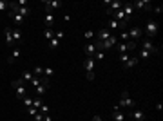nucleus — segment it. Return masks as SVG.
<instances>
[{"mask_svg": "<svg viewBox=\"0 0 163 121\" xmlns=\"http://www.w3.org/2000/svg\"><path fill=\"white\" fill-rule=\"evenodd\" d=\"M38 112H40V114H43V116H45V114H49V107H47V105H42V107L38 109Z\"/></svg>", "mask_w": 163, "mask_h": 121, "instance_id": "obj_39", "label": "nucleus"}, {"mask_svg": "<svg viewBox=\"0 0 163 121\" xmlns=\"http://www.w3.org/2000/svg\"><path fill=\"white\" fill-rule=\"evenodd\" d=\"M138 63H140V60H138L136 56H130L129 60L123 63V69H134V67H136Z\"/></svg>", "mask_w": 163, "mask_h": 121, "instance_id": "obj_12", "label": "nucleus"}, {"mask_svg": "<svg viewBox=\"0 0 163 121\" xmlns=\"http://www.w3.org/2000/svg\"><path fill=\"white\" fill-rule=\"evenodd\" d=\"M47 89H49V85H47V83H40V85L34 89V91H36V96H42V94H45V91H47Z\"/></svg>", "mask_w": 163, "mask_h": 121, "instance_id": "obj_23", "label": "nucleus"}, {"mask_svg": "<svg viewBox=\"0 0 163 121\" xmlns=\"http://www.w3.org/2000/svg\"><path fill=\"white\" fill-rule=\"evenodd\" d=\"M16 13H18L20 16H24V18H27V16L31 15V9H29V7H18V9H16Z\"/></svg>", "mask_w": 163, "mask_h": 121, "instance_id": "obj_25", "label": "nucleus"}, {"mask_svg": "<svg viewBox=\"0 0 163 121\" xmlns=\"http://www.w3.org/2000/svg\"><path fill=\"white\" fill-rule=\"evenodd\" d=\"M94 65H96L94 58H87V60L84 61V69H85V72H93L94 71Z\"/></svg>", "mask_w": 163, "mask_h": 121, "instance_id": "obj_14", "label": "nucleus"}, {"mask_svg": "<svg viewBox=\"0 0 163 121\" xmlns=\"http://www.w3.org/2000/svg\"><path fill=\"white\" fill-rule=\"evenodd\" d=\"M132 119L134 121H145V112L134 109V110H132Z\"/></svg>", "mask_w": 163, "mask_h": 121, "instance_id": "obj_18", "label": "nucleus"}, {"mask_svg": "<svg viewBox=\"0 0 163 121\" xmlns=\"http://www.w3.org/2000/svg\"><path fill=\"white\" fill-rule=\"evenodd\" d=\"M156 110H158V112L163 110V103H161V101H158V103H156Z\"/></svg>", "mask_w": 163, "mask_h": 121, "instance_id": "obj_43", "label": "nucleus"}, {"mask_svg": "<svg viewBox=\"0 0 163 121\" xmlns=\"http://www.w3.org/2000/svg\"><path fill=\"white\" fill-rule=\"evenodd\" d=\"M20 54H22L20 49H15L13 52H11V56H9V60H7V63H16V61L20 60Z\"/></svg>", "mask_w": 163, "mask_h": 121, "instance_id": "obj_17", "label": "nucleus"}, {"mask_svg": "<svg viewBox=\"0 0 163 121\" xmlns=\"http://www.w3.org/2000/svg\"><path fill=\"white\" fill-rule=\"evenodd\" d=\"M33 118H34V121H42L43 119V114H40V112H38V114H36V116H33Z\"/></svg>", "mask_w": 163, "mask_h": 121, "instance_id": "obj_44", "label": "nucleus"}, {"mask_svg": "<svg viewBox=\"0 0 163 121\" xmlns=\"http://www.w3.org/2000/svg\"><path fill=\"white\" fill-rule=\"evenodd\" d=\"M43 38H45V40H53L54 38V31L49 29V27H45V29H43Z\"/></svg>", "mask_w": 163, "mask_h": 121, "instance_id": "obj_26", "label": "nucleus"}, {"mask_svg": "<svg viewBox=\"0 0 163 121\" xmlns=\"http://www.w3.org/2000/svg\"><path fill=\"white\" fill-rule=\"evenodd\" d=\"M158 31H160L158 22H156V20H149V22H147V25H145V29H143V34H147V36H149V40H152V38H156V36H158Z\"/></svg>", "mask_w": 163, "mask_h": 121, "instance_id": "obj_2", "label": "nucleus"}, {"mask_svg": "<svg viewBox=\"0 0 163 121\" xmlns=\"http://www.w3.org/2000/svg\"><path fill=\"white\" fill-rule=\"evenodd\" d=\"M114 29H120V22L118 20H111V22H109V31L112 33Z\"/></svg>", "mask_w": 163, "mask_h": 121, "instance_id": "obj_29", "label": "nucleus"}, {"mask_svg": "<svg viewBox=\"0 0 163 121\" xmlns=\"http://www.w3.org/2000/svg\"><path fill=\"white\" fill-rule=\"evenodd\" d=\"M130 38H129V34H127V31H121L120 33V38H118V42H129Z\"/></svg>", "mask_w": 163, "mask_h": 121, "instance_id": "obj_32", "label": "nucleus"}, {"mask_svg": "<svg viewBox=\"0 0 163 121\" xmlns=\"http://www.w3.org/2000/svg\"><path fill=\"white\" fill-rule=\"evenodd\" d=\"M13 31V40L16 42V43H20L22 42V31L18 29V27H15V29H11Z\"/></svg>", "mask_w": 163, "mask_h": 121, "instance_id": "obj_22", "label": "nucleus"}, {"mask_svg": "<svg viewBox=\"0 0 163 121\" xmlns=\"http://www.w3.org/2000/svg\"><path fill=\"white\" fill-rule=\"evenodd\" d=\"M33 74H34L36 78H40V76H43V67H40V65H36V67L33 69Z\"/></svg>", "mask_w": 163, "mask_h": 121, "instance_id": "obj_28", "label": "nucleus"}, {"mask_svg": "<svg viewBox=\"0 0 163 121\" xmlns=\"http://www.w3.org/2000/svg\"><path fill=\"white\" fill-rule=\"evenodd\" d=\"M65 34H64V31H54V38H56V40H62V38H64Z\"/></svg>", "mask_w": 163, "mask_h": 121, "instance_id": "obj_38", "label": "nucleus"}, {"mask_svg": "<svg viewBox=\"0 0 163 121\" xmlns=\"http://www.w3.org/2000/svg\"><path fill=\"white\" fill-rule=\"evenodd\" d=\"M22 103H24L25 107H33V98H29V96H25V98L22 100Z\"/></svg>", "mask_w": 163, "mask_h": 121, "instance_id": "obj_33", "label": "nucleus"}, {"mask_svg": "<svg viewBox=\"0 0 163 121\" xmlns=\"http://www.w3.org/2000/svg\"><path fill=\"white\" fill-rule=\"evenodd\" d=\"M96 36H98V42H105V40H109L111 36H112V33L109 29H105V27H102V29L96 33Z\"/></svg>", "mask_w": 163, "mask_h": 121, "instance_id": "obj_11", "label": "nucleus"}, {"mask_svg": "<svg viewBox=\"0 0 163 121\" xmlns=\"http://www.w3.org/2000/svg\"><path fill=\"white\" fill-rule=\"evenodd\" d=\"M93 36H94V33H93V31H85V33H84V38H85V40H91Z\"/></svg>", "mask_w": 163, "mask_h": 121, "instance_id": "obj_40", "label": "nucleus"}, {"mask_svg": "<svg viewBox=\"0 0 163 121\" xmlns=\"http://www.w3.org/2000/svg\"><path fill=\"white\" fill-rule=\"evenodd\" d=\"M118 43V38H116V34H112L109 40H105V42H102V51H107V49H112L114 45Z\"/></svg>", "mask_w": 163, "mask_h": 121, "instance_id": "obj_9", "label": "nucleus"}, {"mask_svg": "<svg viewBox=\"0 0 163 121\" xmlns=\"http://www.w3.org/2000/svg\"><path fill=\"white\" fill-rule=\"evenodd\" d=\"M43 6H45V11L53 13L54 9H60L64 6V2H60V0H43Z\"/></svg>", "mask_w": 163, "mask_h": 121, "instance_id": "obj_6", "label": "nucleus"}, {"mask_svg": "<svg viewBox=\"0 0 163 121\" xmlns=\"http://www.w3.org/2000/svg\"><path fill=\"white\" fill-rule=\"evenodd\" d=\"M140 58H143V60L151 58V52H149V51H145V49H141V51H140Z\"/></svg>", "mask_w": 163, "mask_h": 121, "instance_id": "obj_35", "label": "nucleus"}, {"mask_svg": "<svg viewBox=\"0 0 163 121\" xmlns=\"http://www.w3.org/2000/svg\"><path fill=\"white\" fill-rule=\"evenodd\" d=\"M84 52L87 54V58H93L94 52H96V45L94 43H87L85 47H84Z\"/></svg>", "mask_w": 163, "mask_h": 121, "instance_id": "obj_16", "label": "nucleus"}, {"mask_svg": "<svg viewBox=\"0 0 163 121\" xmlns=\"http://www.w3.org/2000/svg\"><path fill=\"white\" fill-rule=\"evenodd\" d=\"M43 76H45V78H53L54 76V69L53 67H43Z\"/></svg>", "mask_w": 163, "mask_h": 121, "instance_id": "obj_27", "label": "nucleus"}, {"mask_svg": "<svg viewBox=\"0 0 163 121\" xmlns=\"http://www.w3.org/2000/svg\"><path fill=\"white\" fill-rule=\"evenodd\" d=\"M33 78H34V74H33L31 71H22V80L25 81V83H29Z\"/></svg>", "mask_w": 163, "mask_h": 121, "instance_id": "obj_24", "label": "nucleus"}, {"mask_svg": "<svg viewBox=\"0 0 163 121\" xmlns=\"http://www.w3.org/2000/svg\"><path fill=\"white\" fill-rule=\"evenodd\" d=\"M127 34H129L130 40H138L141 34H143V27H140V25H134V27H130V31H127Z\"/></svg>", "mask_w": 163, "mask_h": 121, "instance_id": "obj_8", "label": "nucleus"}, {"mask_svg": "<svg viewBox=\"0 0 163 121\" xmlns=\"http://www.w3.org/2000/svg\"><path fill=\"white\" fill-rule=\"evenodd\" d=\"M27 114H29V116H36V114H38V109H34V107H27Z\"/></svg>", "mask_w": 163, "mask_h": 121, "instance_id": "obj_36", "label": "nucleus"}, {"mask_svg": "<svg viewBox=\"0 0 163 121\" xmlns=\"http://www.w3.org/2000/svg\"><path fill=\"white\" fill-rule=\"evenodd\" d=\"M94 78H96V72H94V71H93V72H87V81H93Z\"/></svg>", "mask_w": 163, "mask_h": 121, "instance_id": "obj_42", "label": "nucleus"}, {"mask_svg": "<svg viewBox=\"0 0 163 121\" xmlns=\"http://www.w3.org/2000/svg\"><path fill=\"white\" fill-rule=\"evenodd\" d=\"M9 15H11V18L15 20V24H16V27H18V25H22V24H24V20H25V18H24V16H20L18 13H9Z\"/></svg>", "mask_w": 163, "mask_h": 121, "instance_id": "obj_21", "label": "nucleus"}, {"mask_svg": "<svg viewBox=\"0 0 163 121\" xmlns=\"http://www.w3.org/2000/svg\"><path fill=\"white\" fill-rule=\"evenodd\" d=\"M11 87L15 89V96H16V100H24L25 96H27V91H29V87H27V83L18 78V80L11 81Z\"/></svg>", "mask_w": 163, "mask_h": 121, "instance_id": "obj_1", "label": "nucleus"}, {"mask_svg": "<svg viewBox=\"0 0 163 121\" xmlns=\"http://www.w3.org/2000/svg\"><path fill=\"white\" fill-rule=\"evenodd\" d=\"M4 34H6V43H7L9 47H13V45H15V40H13V31H11V27H6V29H4Z\"/></svg>", "mask_w": 163, "mask_h": 121, "instance_id": "obj_13", "label": "nucleus"}, {"mask_svg": "<svg viewBox=\"0 0 163 121\" xmlns=\"http://www.w3.org/2000/svg\"><path fill=\"white\" fill-rule=\"evenodd\" d=\"M154 11H156V13H161L163 7H161V6H156V7H154Z\"/></svg>", "mask_w": 163, "mask_h": 121, "instance_id": "obj_46", "label": "nucleus"}, {"mask_svg": "<svg viewBox=\"0 0 163 121\" xmlns=\"http://www.w3.org/2000/svg\"><path fill=\"white\" fill-rule=\"evenodd\" d=\"M114 47H116V51H118V54H125V52H130L132 49H136V42H134V40L118 42Z\"/></svg>", "mask_w": 163, "mask_h": 121, "instance_id": "obj_3", "label": "nucleus"}, {"mask_svg": "<svg viewBox=\"0 0 163 121\" xmlns=\"http://www.w3.org/2000/svg\"><path fill=\"white\" fill-rule=\"evenodd\" d=\"M58 45H60V40H56V38H53V40H49V47H51V49H56Z\"/></svg>", "mask_w": 163, "mask_h": 121, "instance_id": "obj_34", "label": "nucleus"}, {"mask_svg": "<svg viewBox=\"0 0 163 121\" xmlns=\"http://www.w3.org/2000/svg\"><path fill=\"white\" fill-rule=\"evenodd\" d=\"M93 58H94V61L96 60H103V58H105V51H96Z\"/></svg>", "mask_w": 163, "mask_h": 121, "instance_id": "obj_31", "label": "nucleus"}, {"mask_svg": "<svg viewBox=\"0 0 163 121\" xmlns=\"http://www.w3.org/2000/svg\"><path fill=\"white\" fill-rule=\"evenodd\" d=\"M130 58V52H125V54H120V61H121V63H125V61L129 60Z\"/></svg>", "mask_w": 163, "mask_h": 121, "instance_id": "obj_37", "label": "nucleus"}, {"mask_svg": "<svg viewBox=\"0 0 163 121\" xmlns=\"http://www.w3.org/2000/svg\"><path fill=\"white\" fill-rule=\"evenodd\" d=\"M141 45H143V49H145V51H149L151 54H160V47H156V45L152 43V40H149V38H145Z\"/></svg>", "mask_w": 163, "mask_h": 121, "instance_id": "obj_7", "label": "nucleus"}, {"mask_svg": "<svg viewBox=\"0 0 163 121\" xmlns=\"http://www.w3.org/2000/svg\"><path fill=\"white\" fill-rule=\"evenodd\" d=\"M123 7V2L121 0H112L111 4H109V9H107V13L109 15H112V13H116V11H120Z\"/></svg>", "mask_w": 163, "mask_h": 121, "instance_id": "obj_10", "label": "nucleus"}, {"mask_svg": "<svg viewBox=\"0 0 163 121\" xmlns=\"http://www.w3.org/2000/svg\"><path fill=\"white\" fill-rule=\"evenodd\" d=\"M42 105H43V103H42V98H40V96L33 98V107H34V109H40Z\"/></svg>", "mask_w": 163, "mask_h": 121, "instance_id": "obj_30", "label": "nucleus"}, {"mask_svg": "<svg viewBox=\"0 0 163 121\" xmlns=\"http://www.w3.org/2000/svg\"><path fill=\"white\" fill-rule=\"evenodd\" d=\"M7 4H9V2H6V0H0V11H6V9H7Z\"/></svg>", "mask_w": 163, "mask_h": 121, "instance_id": "obj_41", "label": "nucleus"}, {"mask_svg": "<svg viewBox=\"0 0 163 121\" xmlns=\"http://www.w3.org/2000/svg\"><path fill=\"white\" fill-rule=\"evenodd\" d=\"M121 107H136V101L129 96V91L121 92V100H120V103H118V107H116V109L120 110Z\"/></svg>", "mask_w": 163, "mask_h": 121, "instance_id": "obj_4", "label": "nucleus"}, {"mask_svg": "<svg viewBox=\"0 0 163 121\" xmlns=\"http://www.w3.org/2000/svg\"><path fill=\"white\" fill-rule=\"evenodd\" d=\"M43 121H53V118H51L49 114H45V116H43Z\"/></svg>", "mask_w": 163, "mask_h": 121, "instance_id": "obj_45", "label": "nucleus"}, {"mask_svg": "<svg viewBox=\"0 0 163 121\" xmlns=\"http://www.w3.org/2000/svg\"><path fill=\"white\" fill-rule=\"evenodd\" d=\"M121 11H123V15H125V16H130V15L134 13V7H132V2H127V4H123V7H121Z\"/></svg>", "mask_w": 163, "mask_h": 121, "instance_id": "obj_19", "label": "nucleus"}, {"mask_svg": "<svg viewBox=\"0 0 163 121\" xmlns=\"http://www.w3.org/2000/svg\"><path fill=\"white\" fill-rule=\"evenodd\" d=\"M132 7H134V11H136V9L151 11L152 9V2H151V0H136V2H132Z\"/></svg>", "mask_w": 163, "mask_h": 121, "instance_id": "obj_5", "label": "nucleus"}, {"mask_svg": "<svg viewBox=\"0 0 163 121\" xmlns=\"http://www.w3.org/2000/svg\"><path fill=\"white\" fill-rule=\"evenodd\" d=\"M125 114L123 112H120V110H112V121H125Z\"/></svg>", "mask_w": 163, "mask_h": 121, "instance_id": "obj_20", "label": "nucleus"}, {"mask_svg": "<svg viewBox=\"0 0 163 121\" xmlns=\"http://www.w3.org/2000/svg\"><path fill=\"white\" fill-rule=\"evenodd\" d=\"M93 121H102V118H100V116H94V118H93Z\"/></svg>", "mask_w": 163, "mask_h": 121, "instance_id": "obj_47", "label": "nucleus"}, {"mask_svg": "<svg viewBox=\"0 0 163 121\" xmlns=\"http://www.w3.org/2000/svg\"><path fill=\"white\" fill-rule=\"evenodd\" d=\"M43 22H45V27H53V24H54V15L53 13H49V11H45V16H43Z\"/></svg>", "mask_w": 163, "mask_h": 121, "instance_id": "obj_15", "label": "nucleus"}]
</instances>
